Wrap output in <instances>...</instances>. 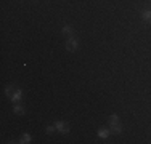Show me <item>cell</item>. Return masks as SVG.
I'll list each match as a JSON object with an SVG mask.
<instances>
[{"label":"cell","mask_w":151,"mask_h":144,"mask_svg":"<svg viewBox=\"0 0 151 144\" xmlns=\"http://www.w3.org/2000/svg\"><path fill=\"white\" fill-rule=\"evenodd\" d=\"M96 135H98V138H101V139H108L109 135H111V130L109 128H100Z\"/></svg>","instance_id":"5b68a950"},{"label":"cell","mask_w":151,"mask_h":144,"mask_svg":"<svg viewBox=\"0 0 151 144\" xmlns=\"http://www.w3.org/2000/svg\"><path fill=\"white\" fill-rule=\"evenodd\" d=\"M109 130H111V133H113V135H121V133H122V123L119 122V123L109 125Z\"/></svg>","instance_id":"277c9868"},{"label":"cell","mask_w":151,"mask_h":144,"mask_svg":"<svg viewBox=\"0 0 151 144\" xmlns=\"http://www.w3.org/2000/svg\"><path fill=\"white\" fill-rule=\"evenodd\" d=\"M113 123H119V117H117V114H111L109 115V125Z\"/></svg>","instance_id":"30bf717a"},{"label":"cell","mask_w":151,"mask_h":144,"mask_svg":"<svg viewBox=\"0 0 151 144\" xmlns=\"http://www.w3.org/2000/svg\"><path fill=\"white\" fill-rule=\"evenodd\" d=\"M66 50L68 51H77L79 50V40L76 38V35L66 37Z\"/></svg>","instance_id":"6da1fadb"},{"label":"cell","mask_w":151,"mask_h":144,"mask_svg":"<svg viewBox=\"0 0 151 144\" xmlns=\"http://www.w3.org/2000/svg\"><path fill=\"white\" fill-rule=\"evenodd\" d=\"M150 2H151V0H150Z\"/></svg>","instance_id":"4fadbf2b"},{"label":"cell","mask_w":151,"mask_h":144,"mask_svg":"<svg viewBox=\"0 0 151 144\" xmlns=\"http://www.w3.org/2000/svg\"><path fill=\"white\" fill-rule=\"evenodd\" d=\"M5 95L8 96V98L13 95V85H6V86H5Z\"/></svg>","instance_id":"8fae6325"},{"label":"cell","mask_w":151,"mask_h":144,"mask_svg":"<svg viewBox=\"0 0 151 144\" xmlns=\"http://www.w3.org/2000/svg\"><path fill=\"white\" fill-rule=\"evenodd\" d=\"M61 34L66 35V37H71V35H74V29L69 26V24H64L63 29H61Z\"/></svg>","instance_id":"8992f818"},{"label":"cell","mask_w":151,"mask_h":144,"mask_svg":"<svg viewBox=\"0 0 151 144\" xmlns=\"http://www.w3.org/2000/svg\"><path fill=\"white\" fill-rule=\"evenodd\" d=\"M10 99H12V103L18 104L21 99H23V90H21V88H16V90H15V93H13V95L10 96Z\"/></svg>","instance_id":"3957f363"},{"label":"cell","mask_w":151,"mask_h":144,"mask_svg":"<svg viewBox=\"0 0 151 144\" xmlns=\"http://www.w3.org/2000/svg\"><path fill=\"white\" fill-rule=\"evenodd\" d=\"M55 127H56V131L61 133V135H68V133H69V125H68L66 122L56 120L55 122Z\"/></svg>","instance_id":"7a4b0ae2"},{"label":"cell","mask_w":151,"mask_h":144,"mask_svg":"<svg viewBox=\"0 0 151 144\" xmlns=\"http://www.w3.org/2000/svg\"><path fill=\"white\" fill-rule=\"evenodd\" d=\"M45 131L48 133V135H52L53 131H56V127L55 125H47V128H45Z\"/></svg>","instance_id":"7c38bea8"},{"label":"cell","mask_w":151,"mask_h":144,"mask_svg":"<svg viewBox=\"0 0 151 144\" xmlns=\"http://www.w3.org/2000/svg\"><path fill=\"white\" fill-rule=\"evenodd\" d=\"M140 14H142V19L145 21V23H150L151 24V10H143Z\"/></svg>","instance_id":"52a82bcc"},{"label":"cell","mask_w":151,"mask_h":144,"mask_svg":"<svg viewBox=\"0 0 151 144\" xmlns=\"http://www.w3.org/2000/svg\"><path fill=\"white\" fill-rule=\"evenodd\" d=\"M31 141H32V138H31L29 133H23V135H21V138H19V143L21 144H29Z\"/></svg>","instance_id":"9c48e42d"},{"label":"cell","mask_w":151,"mask_h":144,"mask_svg":"<svg viewBox=\"0 0 151 144\" xmlns=\"http://www.w3.org/2000/svg\"><path fill=\"white\" fill-rule=\"evenodd\" d=\"M13 112L18 114V115H24L26 114V109H24V106H19V103L15 104V107H13Z\"/></svg>","instance_id":"ba28073f"}]
</instances>
